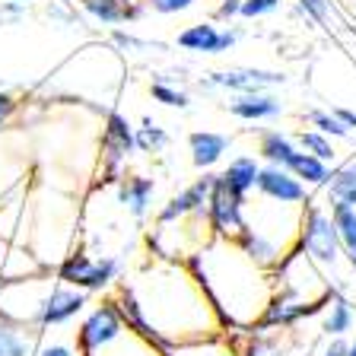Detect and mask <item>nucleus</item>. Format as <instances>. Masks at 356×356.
Here are the masks:
<instances>
[{
  "label": "nucleus",
  "mask_w": 356,
  "mask_h": 356,
  "mask_svg": "<svg viewBox=\"0 0 356 356\" xmlns=\"http://www.w3.org/2000/svg\"><path fill=\"white\" fill-rule=\"evenodd\" d=\"M131 289L153 334L159 337V353L169 350L172 343L226 334L213 302L185 261H149L137 274V280H131Z\"/></svg>",
  "instance_id": "f257e3e1"
},
{
  "label": "nucleus",
  "mask_w": 356,
  "mask_h": 356,
  "mask_svg": "<svg viewBox=\"0 0 356 356\" xmlns=\"http://www.w3.org/2000/svg\"><path fill=\"white\" fill-rule=\"evenodd\" d=\"M185 264L213 302L226 334L258 325L274 299V270L258 267L232 238H210Z\"/></svg>",
  "instance_id": "f03ea898"
},
{
  "label": "nucleus",
  "mask_w": 356,
  "mask_h": 356,
  "mask_svg": "<svg viewBox=\"0 0 356 356\" xmlns=\"http://www.w3.org/2000/svg\"><path fill=\"white\" fill-rule=\"evenodd\" d=\"M299 248L325 270V277H331V286H334V270L347 261V252H343V242H341V236H337V226H334L327 207H321L315 200H312L302 213Z\"/></svg>",
  "instance_id": "7ed1b4c3"
},
{
  "label": "nucleus",
  "mask_w": 356,
  "mask_h": 356,
  "mask_svg": "<svg viewBox=\"0 0 356 356\" xmlns=\"http://www.w3.org/2000/svg\"><path fill=\"white\" fill-rule=\"evenodd\" d=\"M54 280H58L54 270H42V274L19 277V280H3L0 283V318H10L16 325L38 331L42 305L48 299V293H51Z\"/></svg>",
  "instance_id": "20e7f679"
},
{
  "label": "nucleus",
  "mask_w": 356,
  "mask_h": 356,
  "mask_svg": "<svg viewBox=\"0 0 356 356\" xmlns=\"http://www.w3.org/2000/svg\"><path fill=\"white\" fill-rule=\"evenodd\" d=\"M134 153H137V127L118 108H105L102 143H99V163H102L99 185H118L121 175H124L127 159Z\"/></svg>",
  "instance_id": "39448f33"
},
{
  "label": "nucleus",
  "mask_w": 356,
  "mask_h": 356,
  "mask_svg": "<svg viewBox=\"0 0 356 356\" xmlns=\"http://www.w3.org/2000/svg\"><path fill=\"white\" fill-rule=\"evenodd\" d=\"M236 341L238 356H309V350L315 347L312 341H305V334L299 327H264L252 325L245 331L229 334Z\"/></svg>",
  "instance_id": "423d86ee"
},
{
  "label": "nucleus",
  "mask_w": 356,
  "mask_h": 356,
  "mask_svg": "<svg viewBox=\"0 0 356 356\" xmlns=\"http://www.w3.org/2000/svg\"><path fill=\"white\" fill-rule=\"evenodd\" d=\"M286 83L283 70H264V67H229V70H213L197 80L200 92H232V96H245V92H274L277 86Z\"/></svg>",
  "instance_id": "0eeeda50"
},
{
  "label": "nucleus",
  "mask_w": 356,
  "mask_h": 356,
  "mask_svg": "<svg viewBox=\"0 0 356 356\" xmlns=\"http://www.w3.org/2000/svg\"><path fill=\"white\" fill-rule=\"evenodd\" d=\"M124 331L127 327H124V318H121L115 299L105 296L99 305L83 312V321L76 327V350H80V356H92L99 350L111 347Z\"/></svg>",
  "instance_id": "6e6552de"
},
{
  "label": "nucleus",
  "mask_w": 356,
  "mask_h": 356,
  "mask_svg": "<svg viewBox=\"0 0 356 356\" xmlns=\"http://www.w3.org/2000/svg\"><path fill=\"white\" fill-rule=\"evenodd\" d=\"M245 204L248 200L232 194L226 188V181H222V175L216 172L213 191H210V200H207V222L213 238H236L245 229Z\"/></svg>",
  "instance_id": "1a4fd4ad"
},
{
  "label": "nucleus",
  "mask_w": 356,
  "mask_h": 356,
  "mask_svg": "<svg viewBox=\"0 0 356 356\" xmlns=\"http://www.w3.org/2000/svg\"><path fill=\"white\" fill-rule=\"evenodd\" d=\"M89 305V293L76 286H67V283L54 280L51 293L42 305V318H38V331H54V327H67L70 321H76L86 312Z\"/></svg>",
  "instance_id": "9d476101"
},
{
  "label": "nucleus",
  "mask_w": 356,
  "mask_h": 356,
  "mask_svg": "<svg viewBox=\"0 0 356 356\" xmlns=\"http://www.w3.org/2000/svg\"><path fill=\"white\" fill-rule=\"evenodd\" d=\"M242 38V29L238 26H229V29H220L216 22H194L188 29L178 32V48L191 54H207V58H216V54L232 51Z\"/></svg>",
  "instance_id": "9b49d317"
},
{
  "label": "nucleus",
  "mask_w": 356,
  "mask_h": 356,
  "mask_svg": "<svg viewBox=\"0 0 356 356\" xmlns=\"http://www.w3.org/2000/svg\"><path fill=\"white\" fill-rule=\"evenodd\" d=\"M213 178H216V172H204V175L194 178L188 188L172 194L163 207L156 210V222H175V220H185V216H194V213H207Z\"/></svg>",
  "instance_id": "f8f14e48"
},
{
  "label": "nucleus",
  "mask_w": 356,
  "mask_h": 356,
  "mask_svg": "<svg viewBox=\"0 0 356 356\" xmlns=\"http://www.w3.org/2000/svg\"><path fill=\"white\" fill-rule=\"evenodd\" d=\"M254 191L267 200H277V204H296V207H305V204L312 200V191L293 175V172L283 169V165H267V163H261Z\"/></svg>",
  "instance_id": "ddd939ff"
},
{
  "label": "nucleus",
  "mask_w": 356,
  "mask_h": 356,
  "mask_svg": "<svg viewBox=\"0 0 356 356\" xmlns=\"http://www.w3.org/2000/svg\"><path fill=\"white\" fill-rule=\"evenodd\" d=\"M76 3H80L86 19L105 26V29H118V26H127V22H137L147 16L143 0H76Z\"/></svg>",
  "instance_id": "4468645a"
},
{
  "label": "nucleus",
  "mask_w": 356,
  "mask_h": 356,
  "mask_svg": "<svg viewBox=\"0 0 356 356\" xmlns=\"http://www.w3.org/2000/svg\"><path fill=\"white\" fill-rule=\"evenodd\" d=\"M226 111L238 121L258 124V121H274L283 115V102L274 92H245V96H232L226 102Z\"/></svg>",
  "instance_id": "2eb2a0df"
},
{
  "label": "nucleus",
  "mask_w": 356,
  "mask_h": 356,
  "mask_svg": "<svg viewBox=\"0 0 356 356\" xmlns=\"http://www.w3.org/2000/svg\"><path fill=\"white\" fill-rule=\"evenodd\" d=\"M118 204L131 213V220L143 222L153 210V197H156V181L149 175H121L118 185Z\"/></svg>",
  "instance_id": "dca6fc26"
},
{
  "label": "nucleus",
  "mask_w": 356,
  "mask_h": 356,
  "mask_svg": "<svg viewBox=\"0 0 356 356\" xmlns=\"http://www.w3.org/2000/svg\"><path fill=\"white\" fill-rule=\"evenodd\" d=\"M229 147H232L229 134H220V131H191L188 134V153H191L194 169H200V172L213 169L222 156L229 153Z\"/></svg>",
  "instance_id": "f3484780"
},
{
  "label": "nucleus",
  "mask_w": 356,
  "mask_h": 356,
  "mask_svg": "<svg viewBox=\"0 0 356 356\" xmlns=\"http://www.w3.org/2000/svg\"><path fill=\"white\" fill-rule=\"evenodd\" d=\"M356 325V305L347 296V289H331V299H327L325 312H321V334L327 341L331 337H347Z\"/></svg>",
  "instance_id": "a211bd4d"
},
{
  "label": "nucleus",
  "mask_w": 356,
  "mask_h": 356,
  "mask_svg": "<svg viewBox=\"0 0 356 356\" xmlns=\"http://www.w3.org/2000/svg\"><path fill=\"white\" fill-rule=\"evenodd\" d=\"M92 270H96V254L89 252L86 245H76L64 261H58L54 277H58L60 283H67V286H76V289H86L89 293V286H92ZM89 296H92V293H89Z\"/></svg>",
  "instance_id": "6ab92c4d"
},
{
  "label": "nucleus",
  "mask_w": 356,
  "mask_h": 356,
  "mask_svg": "<svg viewBox=\"0 0 356 356\" xmlns=\"http://www.w3.org/2000/svg\"><path fill=\"white\" fill-rule=\"evenodd\" d=\"M299 153V143L293 134L280 131V127H270V131H261L258 134V159L267 165H283L286 169L293 163V156Z\"/></svg>",
  "instance_id": "aec40b11"
},
{
  "label": "nucleus",
  "mask_w": 356,
  "mask_h": 356,
  "mask_svg": "<svg viewBox=\"0 0 356 356\" xmlns=\"http://www.w3.org/2000/svg\"><path fill=\"white\" fill-rule=\"evenodd\" d=\"M258 172H261V159L252 153H242L236 156V159H229V165L220 172L222 181H226V188H229L232 194H238V197L248 200V194L254 191V185H258Z\"/></svg>",
  "instance_id": "412c9836"
},
{
  "label": "nucleus",
  "mask_w": 356,
  "mask_h": 356,
  "mask_svg": "<svg viewBox=\"0 0 356 356\" xmlns=\"http://www.w3.org/2000/svg\"><path fill=\"white\" fill-rule=\"evenodd\" d=\"M44 334L10 318H0V356H35V347Z\"/></svg>",
  "instance_id": "4be33fe9"
},
{
  "label": "nucleus",
  "mask_w": 356,
  "mask_h": 356,
  "mask_svg": "<svg viewBox=\"0 0 356 356\" xmlns=\"http://www.w3.org/2000/svg\"><path fill=\"white\" fill-rule=\"evenodd\" d=\"M163 356H238V350L229 334H213V337H200V341L172 343L169 350H163Z\"/></svg>",
  "instance_id": "5701e85b"
},
{
  "label": "nucleus",
  "mask_w": 356,
  "mask_h": 356,
  "mask_svg": "<svg viewBox=\"0 0 356 356\" xmlns=\"http://www.w3.org/2000/svg\"><path fill=\"white\" fill-rule=\"evenodd\" d=\"M286 169L293 172V175H296L299 181L309 188V191H312V188H315V191H325L327 181H331V169H334V165L321 163L318 156H312V153H305V149H299Z\"/></svg>",
  "instance_id": "b1692460"
},
{
  "label": "nucleus",
  "mask_w": 356,
  "mask_h": 356,
  "mask_svg": "<svg viewBox=\"0 0 356 356\" xmlns=\"http://www.w3.org/2000/svg\"><path fill=\"white\" fill-rule=\"evenodd\" d=\"M325 194H327V204H350V207H356V156H350L347 163L334 165Z\"/></svg>",
  "instance_id": "393cba45"
},
{
  "label": "nucleus",
  "mask_w": 356,
  "mask_h": 356,
  "mask_svg": "<svg viewBox=\"0 0 356 356\" xmlns=\"http://www.w3.org/2000/svg\"><path fill=\"white\" fill-rule=\"evenodd\" d=\"M296 16L315 22L318 29L331 32V35H337L347 26L341 19V13H337V0H296Z\"/></svg>",
  "instance_id": "a878e982"
},
{
  "label": "nucleus",
  "mask_w": 356,
  "mask_h": 356,
  "mask_svg": "<svg viewBox=\"0 0 356 356\" xmlns=\"http://www.w3.org/2000/svg\"><path fill=\"white\" fill-rule=\"evenodd\" d=\"M149 96H153V102L165 105V108H178V111H188L194 105V99L188 96L185 86H178V83H169L163 80V76L156 74L153 83H149Z\"/></svg>",
  "instance_id": "bb28decb"
},
{
  "label": "nucleus",
  "mask_w": 356,
  "mask_h": 356,
  "mask_svg": "<svg viewBox=\"0 0 356 356\" xmlns=\"http://www.w3.org/2000/svg\"><path fill=\"white\" fill-rule=\"evenodd\" d=\"M327 213H331L334 226H337V236L343 242V252L356 254V207L350 204H327Z\"/></svg>",
  "instance_id": "cd10ccee"
},
{
  "label": "nucleus",
  "mask_w": 356,
  "mask_h": 356,
  "mask_svg": "<svg viewBox=\"0 0 356 356\" xmlns=\"http://www.w3.org/2000/svg\"><path fill=\"white\" fill-rule=\"evenodd\" d=\"M296 143H299V149H305V153H312V156H318L321 163L337 165V149H334L331 137L318 134L315 127H305V131H299L296 134Z\"/></svg>",
  "instance_id": "c85d7f7f"
},
{
  "label": "nucleus",
  "mask_w": 356,
  "mask_h": 356,
  "mask_svg": "<svg viewBox=\"0 0 356 356\" xmlns=\"http://www.w3.org/2000/svg\"><path fill=\"white\" fill-rule=\"evenodd\" d=\"M172 137L165 127H159L153 118H140V127H137V153H163L169 149Z\"/></svg>",
  "instance_id": "c756f323"
},
{
  "label": "nucleus",
  "mask_w": 356,
  "mask_h": 356,
  "mask_svg": "<svg viewBox=\"0 0 356 356\" xmlns=\"http://www.w3.org/2000/svg\"><path fill=\"white\" fill-rule=\"evenodd\" d=\"M305 121H309L318 134H325V137H337V140H347L350 134H353L337 115H334V108H309L305 111Z\"/></svg>",
  "instance_id": "7c9ffc66"
},
{
  "label": "nucleus",
  "mask_w": 356,
  "mask_h": 356,
  "mask_svg": "<svg viewBox=\"0 0 356 356\" xmlns=\"http://www.w3.org/2000/svg\"><path fill=\"white\" fill-rule=\"evenodd\" d=\"M108 42L111 48L118 54H147V51H163V44L159 42H149V38H140V35H134V32L127 29H111L108 32Z\"/></svg>",
  "instance_id": "2f4dec72"
},
{
  "label": "nucleus",
  "mask_w": 356,
  "mask_h": 356,
  "mask_svg": "<svg viewBox=\"0 0 356 356\" xmlns=\"http://www.w3.org/2000/svg\"><path fill=\"white\" fill-rule=\"evenodd\" d=\"M143 7H147V13L156 16H178L197 7V0H143Z\"/></svg>",
  "instance_id": "473e14b6"
},
{
  "label": "nucleus",
  "mask_w": 356,
  "mask_h": 356,
  "mask_svg": "<svg viewBox=\"0 0 356 356\" xmlns=\"http://www.w3.org/2000/svg\"><path fill=\"white\" fill-rule=\"evenodd\" d=\"M44 16L51 22H58V26H80L83 22V16L76 13V7H70V3H60V0H51L48 7H44Z\"/></svg>",
  "instance_id": "72a5a7b5"
},
{
  "label": "nucleus",
  "mask_w": 356,
  "mask_h": 356,
  "mask_svg": "<svg viewBox=\"0 0 356 356\" xmlns=\"http://www.w3.org/2000/svg\"><path fill=\"white\" fill-rule=\"evenodd\" d=\"M283 7V0H242V19H261Z\"/></svg>",
  "instance_id": "f704fd0d"
},
{
  "label": "nucleus",
  "mask_w": 356,
  "mask_h": 356,
  "mask_svg": "<svg viewBox=\"0 0 356 356\" xmlns=\"http://www.w3.org/2000/svg\"><path fill=\"white\" fill-rule=\"evenodd\" d=\"M16 111H19V102H16V96H13V92H7V89H0V134L13 124Z\"/></svg>",
  "instance_id": "c9c22d12"
},
{
  "label": "nucleus",
  "mask_w": 356,
  "mask_h": 356,
  "mask_svg": "<svg viewBox=\"0 0 356 356\" xmlns=\"http://www.w3.org/2000/svg\"><path fill=\"white\" fill-rule=\"evenodd\" d=\"M35 356H80V350H76V343H64V341H38L35 347Z\"/></svg>",
  "instance_id": "e433bc0d"
},
{
  "label": "nucleus",
  "mask_w": 356,
  "mask_h": 356,
  "mask_svg": "<svg viewBox=\"0 0 356 356\" xmlns=\"http://www.w3.org/2000/svg\"><path fill=\"white\" fill-rule=\"evenodd\" d=\"M232 19H242V0H222L213 10V22H232Z\"/></svg>",
  "instance_id": "4c0bfd02"
},
{
  "label": "nucleus",
  "mask_w": 356,
  "mask_h": 356,
  "mask_svg": "<svg viewBox=\"0 0 356 356\" xmlns=\"http://www.w3.org/2000/svg\"><path fill=\"white\" fill-rule=\"evenodd\" d=\"M347 347H350L347 337H331L325 343V350H321V356H347Z\"/></svg>",
  "instance_id": "58836bf2"
},
{
  "label": "nucleus",
  "mask_w": 356,
  "mask_h": 356,
  "mask_svg": "<svg viewBox=\"0 0 356 356\" xmlns=\"http://www.w3.org/2000/svg\"><path fill=\"white\" fill-rule=\"evenodd\" d=\"M334 115H337V118H341L343 124L350 127V131H356V111L353 108H343V105H337V108H334Z\"/></svg>",
  "instance_id": "ea45409f"
},
{
  "label": "nucleus",
  "mask_w": 356,
  "mask_h": 356,
  "mask_svg": "<svg viewBox=\"0 0 356 356\" xmlns=\"http://www.w3.org/2000/svg\"><path fill=\"white\" fill-rule=\"evenodd\" d=\"M347 356H356V337L350 341V347H347Z\"/></svg>",
  "instance_id": "a19ab883"
},
{
  "label": "nucleus",
  "mask_w": 356,
  "mask_h": 356,
  "mask_svg": "<svg viewBox=\"0 0 356 356\" xmlns=\"http://www.w3.org/2000/svg\"><path fill=\"white\" fill-rule=\"evenodd\" d=\"M347 264H350V270H356V254H350V258H347Z\"/></svg>",
  "instance_id": "79ce46f5"
},
{
  "label": "nucleus",
  "mask_w": 356,
  "mask_h": 356,
  "mask_svg": "<svg viewBox=\"0 0 356 356\" xmlns=\"http://www.w3.org/2000/svg\"><path fill=\"white\" fill-rule=\"evenodd\" d=\"M13 3H26V7H29V3H32V0H13Z\"/></svg>",
  "instance_id": "37998d69"
},
{
  "label": "nucleus",
  "mask_w": 356,
  "mask_h": 356,
  "mask_svg": "<svg viewBox=\"0 0 356 356\" xmlns=\"http://www.w3.org/2000/svg\"><path fill=\"white\" fill-rule=\"evenodd\" d=\"M60 3H70V7H76V0H60Z\"/></svg>",
  "instance_id": "c03bdc74"
},
{
  "label": "nucleus",
  "mask_w": 356,
  "mask_h": 356,
  "mask_svg": "<svg viewBox=\"0 0 356 356\" xmlns=\"http://www.w3.org/2000/svg\"><path fill=\"white\" fill-rule=\"evenodd\" d=\"M353 19H356V0H353Z\"/></svg>",
  "instance_id": "a18cd8bd"
}]
</instances>
